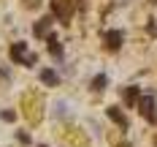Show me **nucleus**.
Listing matches in <instances>:
<instances>
[{"instance_id": "nucleus-8", "label": "nucleus", "mask_w": 157, "mask_h": 147, "mask_svg": "<svg viewBox=\"0 0 157 147\" xmlns=\"http://www.w3.org/2000/svg\"><path fill=\"white\" fill-rule=\"evenodd\" d=\"M125 101H127V106L138 104V87H125Z\"/></svg>"}, {"instance_id": "nucleus-14", "label": "nucleus", "mask_w": 157, "mask_h": 147, "mask_svg": "<svg viewBox=\"0 0 157 147\" xmlns=\"http://www.w3.org/2000/svg\"><path fill=\"white\" fill-rule=\"evenodd\" d=\"M41 147H44V145H41Z\"/></svg>"}, {"instance_id": "nucleus-2", "label": "nucleus", "mask_w": 157, "mask_h": 147, "mask_svg": "<svg viewBox=\"0 0 157 147\" xmlns=\"http://www.w3.org/2000/svg\"><path fill=\"white\" fill-rule=\"evenodd\" d=\"M52 11H54V16L60 19V22H71V16H73V3L71 0H52Z\"/></svg>"}, {"instance_id": "nucleus-5", "label": "nucleus", "mask_w": 157, "mask_h": 147, "mask_svg": "<svg viewBox=\"0 0 157 147\" xmlns=\"http://www.w3.org/2000/svg\"><path fill=\"white\" fill-rule=\"evenodd\" d=\"M122 30H109L106 33V44H109V49H119L122 47Z\"/></svg>"}, {"instance_id": "nucleus-4", "label": "nucleus", "mask_w": 157, "mask_h": 147, "mask_svg": "<svg viewBox=\"0 0 157 147\" xmlns=\"http://www.w3.org/2000/svg\"><path fill=\"white\" fill-rule=\"evenodd\" d=\"M49 27H52V19H49V16H44V19H38V22H35L33 33H35L38 38H46V35H49Z\"/></svg>"}, {"instance_id": "nucleus-10", "label": "nucleus", "mask_w": 157, "mask_h": 147, "mask_svg": "<svg viewBox=\"0 0 157 147\" xmlns=\"http://www.w3.org/2000/svg\"><path fill=\"white\" fill-rule=\"evenodd\" d=\"M106 82H109V79H106V74H100V76H95V79H92V90H95V93H100V90L106 87Z\"/></svg>"}, {"instance_id": "nucleus-13", "label": "nucleus", "mask_w": 157, "mask_h": 147, "mask_svg": "<svg viewBox=\"0 0 157 147\" xmlns=\"http://www.w3.org/2000/svg\"><path fill=\"white\" fill-rule=\"evenodd\" d=\"M117 147H130V145H125V142H122V145H117Z\"/></svg>"}, {"instance_id": "nucleus-12", "label": "nucleus", "mask_w": 157, "mask_h": 147, "mask_svg": "<svg viewBox=\"0 0 157 147\" xmlns=\"http://www.w3.org/2000/svg\"><path fill=\"white\" fill-rule=\"evenodd\" d=\"M41 6V0H25V8H38Z\"/></svg>"}, {"instance_id": "nucleus-6", "label": "nucleus", "mask_w": 157, "mask_h": 147, "mask_svg": "<svg viewBox=\"0 0 157 147\" xmlns=\"http://www.w3.org/2000/svg\"><path fill=\"white\" fill-rule=\"evenodd\" d=\"M109 117L114 120V123H117V125H119V128H127V117L119 112L117 106H109Z\"/></svg>"}, {"instance_id": "nucleus-3", "label": "nucleus", "mask_w": 157, "mask_h": 147, "mask_svg": "<svg viewBox=\"0 0 157 147\" xmlns=\"http://www.w3.org/2000/svg\"><path fill=\"white\" fill-rule=\"evenodd\" d=\"M138 112H141L149 123H155V120H157V114H155V98H152V96L138 98Z\"/></svg>"}, {"instance_id": "nucleus-1", "label": "nucleus", "mask_w": 157, "mask_h": 147, "mask_svg": "<svg viewBox=\"0 0 157 147\" xmlns=\"http://www.w3.org/2000/svg\"><path fill=\"white\" fill-rule=\"evenodd\" d=\"M11 60L14 63H22V65H33L35 63V55L27 52V44L16 41V44H11Z\"/></svg>"}, {"instance_id": "nucleus-7", "label": "nucleus", "mask_w": 157, "mask_h": 147, "mask_svg": "<svg viewBox=\"0 0 157 147\" xmlns=\"http://www.w3.org/2000/svg\"><path fill=\"white\" fill-rule=\"evenodd\" d=\"M49 52H52L54 57H63V44H60V41H57L52 33H49Z\"/></svg>"}, {"instance_id": "nucleus-9", "label": "nucleus", "mask_w": 157, "mask_h": 147, "mask_svg": "<svg viewBox=\"0 0 157 147\" xmlns=\"http://www.w3.org/2000/svg\"><path fill=\"white\" fill-rule=\"evenodd\" d=\"M41 82H44V84H57V74H54L52 68H44V71H41Z\"/></svg>"}, {"instance_id": "nucleus-11", "label": "nucleus", "mask_w": 157, "mask_h": 147, "mask_svg": "<svg viewBox=\"0 0 157 147\" xmlns=\"http://www.w3.org/2000/svg\"><path fill=\"white\" fill-rule=\"evenodd\" d=\"M0 117H3L6 123H11V120H14L16 114H14V112H8V109H3V112H0Z\"/></svg>"}]
</instances>
